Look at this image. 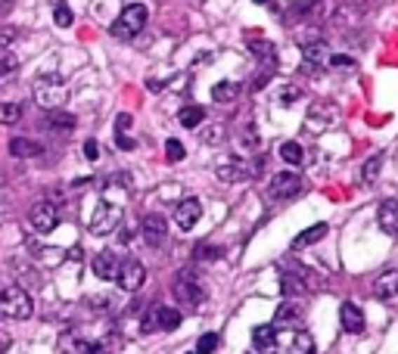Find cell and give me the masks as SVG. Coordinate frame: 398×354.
<instances>
[{
  "label": "cell",
  "instance_id": "cell-5",
  "mask_svg": "<svg viewBox=\"0 0 398 354\" xmlns=\"http://www.w3.org/2000/svg\"><path fill=\"white\" fill-rule=\"evenodd\" d=\"M302 193V175L299 171H277V175L271 177V184H267V196L271 199H293Z\"/></svg>",
  "mask_w": 398,
  "mask_h": 354
},
{
  "label": "cell",
  "instance_id": "cell-4",
  "mask_svg": "<svg viewBox=\"0 0 398 354\" xmlns=\"http://www.w3.org/2000/svg\"><path fill=\"white\" fill-rule=\"evenodd\" d=\"M34 100H38L41 106H47V109L60 106L62 100H66V81H62L56 72H47V75H41L38 81H34Z\"/></svg>",
  "mask_w": 398,
  "mask_h": 354
},
{
  "label": "cell",
  "instance_id": "cell-45",
  "mask_svg": "<svg viewBox=\"0 0 398 354\" xmlns=\"http://www.w3.org/2000/svg\"><path fill=\"white\" fill-rule=\"evenodd\" d=\"M4 348H6V339H4V336H0V351H4Z\"/></svg>",
  "mask_w": 398,
  "mask_h": 354
},
{
  "label": "cell",
  "instance_id": "cell-21",
  "mask_svg": "<svg viewBox=\"0 0 398 354\" xmlns=\"http://www.w3.org/2000/svg\"><path fill=\"white\" fill-rule=\"evenodd\" d=\"M153 311H156V329L171 332V329H178V327H180V311L165 308V305H159V308H153Z\"/></svg>",
  "mask_w": 398,
  "mask_h": 354
},
{
  "label": "cell",
  "instance_id": "cell-28",
  "mask_svg": "<svg viewBox=\"0 0 398 354\" xmlns=\"http://www.w3.org/2000/svg\"><path fill=\"white\" fill-rule=\"evenodd\" d=\"M383 153H376L373 158H367L364 162V168H361V180H364V184H371V180H376V175H380V168H383Z\"/></svg>",
  "mask_w": 398,
  "mask_h": 354
},
{
  "label": "cell",
  "instance_id": "cell-42",
  "mask_svg": "<svg viewBox=\"0 0 398 354\" xmlns=\"http://www.w3.org/2000/svg\"><path fill=\"white\" fill-rule=\"evenodd\" d=\"M140 329L143 332H156V311H150L147 317H143V323H140Z\"/></svg>",
  "mask_w": 398,
  "mask_h": 354
},
{
  "label": "cell",
  "instance_id": "cell-26",
  "mask_svg": "<svg viewBox=\"0 0 398 354\" xmlns=\"http://www.w3.org/2000/svg\"><path fill=\"white\" fill-rule=\"evenodd\" d=\"M50 131H62V134L75 131V115H69V112H53V115H50Z\"/></svg>",
  "mask_w": 398,
  "mask_h": 354
},
{
  "label": "cell",
  "instance_id": "cell-9",
  "mask_svg": "<svg viewBox=\"0 0 398 354\" xmlns=\"http://www.w3.org/2000/svg\"><path fill=\"white\" fill-rule=\"evenodd\" d=\"M215 175L224 184H243L246 177H249V162L240 156H224L218 165H215Z\"/></svg>",
  "mask_w": 398,
  "mask_h": 354
},
{
  "label": "cell",
  "instance_id": "cell-44",
  "mask_svg": "<svg viewBox=\"0 0 398 354\" xmlns=\"http://www.w3.org/2000/svg\"><path fill=\"white\" fill-rule=\"evenodd\" d=\"M137 143L131 140V137H125V134H119V149H134Z\"/></svg>",
  "mask_w": 398,
  "mask_h": 354
},
{
  "label": "cell",
  "instance_id": "cell-38",
  "mask_svg": "<svg viewBox=\"0 0 398 354\" xmlns=\"http://www.w3.org/2000/svg\"><path fill=\"white\" fill-rule=\"evenodd\" d=\"M330 66L333 69H354V60H352V56L336 53V56H330Z\"/></svg>",
  "mask_w": 398,
  "mask_h": 354
},
{
  "label": "cell",
  "instance_id": "cell-14",
  "mask_svg": "<svg viewBox=\"0 0 398 354\" xmlns=\"http://www.w3.org/2000/svg\"><path fill=\"white\" fill-rule=\"evenodd\" d=\"M202 218V205L199 199H180L178 208H175V221L180 230H193L197 227V221Z\"/></svg>",
  "mask_w": 398,
  "mask_h": 354
},
{
  "label": "cell",
  "instance_id": "cell-1",
  "mask_svg": "<svg viewBox=\"0 0 398 354\" xmlns=\"http://www.w3.org/2000/svg\"><path fill=\"white\" fill-rule=\"evenodd\" d=\"M147 6L143 4H131V6H125L121 10V16L112 22V38H119V41H131L137 38V34L143 32V25H147Z\"/></svg>",
  "mask_w": 398,
  "mask_h": 354
},
{
  "label": "cell",
  "instance_id": "cell-23",
  "mask_svg": "<svg viewBox=\"0 0 398 354\" xmlns=\"http://www.w3.org/2000/svg\"><path fill=\"white\" fill-rule=\"evenodd\" d=\"M178 121L184 128H199L202 121H206V109L202 106H197V103H190V106H184V109L178 112Z\"/></svg>",
  "mask_w": 398,
  "mask_h": 354
},
{
  "label": "cell",
  "instance_id": "cell-34",
  "mask_svg": "<svg viewBox=\"0 0 398 354\" xmlns=\"http://www.w3.org/2000/svg\"><path fill=\"white\" fill-rule=\"evenodd\" d=\"M224 137H227V131H224V125H212L202 131V140L208 143V147H218V143H224Z\"/></svg>",
  "mask_w": 398,
  "mask_h": 354
},
{
  "label": "cell",
  "instance_id": "cell-18",
  "mask_svg": "<svg viewBox=\"0 0 398 354\" xmlns=\"http://www.w3.org/2000/svg\"><path fill=\"white\" fill-rule=\"evenodd\" d=\"M339 323H343L345 332H361L364 329V311L358 305H352V301H343V308H339Z\"/></svg>",
  "mask_w": 398,
  "mask_h": 354
},
{
  "label": "cell",
  "instance_id": "cell-17",
  "mask_svg": "<svg viewBox=\"0 0 398 354\" xmlns=\"http://www.w3.org/2000/svg\"><path fill=\"white\" fill-rule=\"evenodd\" d=\"M119 258H115V252H110V249H103L100 255H93V273H97L100 280H115V273H119Z\"/></svg>",
  "mask_w": 398,
  "mask_h": 354
},
{
  "label": "cell",
  "instance_id": "cell-29",
  "mask_svg": "<svg viewBox=\"0 0 398 354\" xmlns=\"http://www.w3.org/2000/svg\"><path fill=\"white\" fill-rule=\"evenodd\" d=\"M22 118V106L19 103H0V125H16Z\"/></svg>",
  "mask_w": 398,
  "mask_h": 354
},
{
  "label": "cell",
  "instance_id": "cell-22",
  "mask_svg": "<svg viewBox=\"0 0 398 354\" xmlns=\"http://www.w3.org/2000/svg\"><path fill=\"white\" fill-rule=\"evenodd\" d=\"M38 153H41V147L34 140H28V137H13L10 140V156L13 158H32Z\"/></svg>",
  "mask_w": 398,
  "mask_h": 354
},
{
  "label": "cell",
  "instance_id": "cell-3",
  "mask_svg": "<svg viewBox=\"0 0 398 354\" xmlns=\"http://www.w3.org/2000/svg\"><path fill=\"white\" fill-rule=\"evenodd\" d=\"M171 292H175V299L187 308H199L202 301H206V289H202L199 277L193 271H180L175 277V283H171Z\"/></svg>",
  "mask_w": 398,
  "mask_h": 354
},
{
  "label": "cell",
  "instance_id": "cell-20",
  "mask_svg": "<svg viewBox=\"0 0 398 354\" xmlns=\"http://www.w3.org/2000/svg\"><path fill=\"white\" fill-rule=\"evenodd\" d=\"M252 345H256L258 351H267L277 345V327L274 323H265V327H256L252 329Z\"/></svg>",
  "mask_w": 398,
  "mask_h": 354
},
{
  "label": "cell",
  "instance_id": "cell-41",
  "mask_svg": "<svg viewBox=\"0 0 398 354\" xmlns=\"http://www.w3.org/2000/svg\"><path fill=\"white\" fill-rule=\"evenodd\" d=\"M296 97H302V93L296 90V88H286L284 93H280V100H277V103H280V106H289V103H296Z\"/></svg>",
  "mask_w": 398,
  "mask_h": 354
},
{
  "label": "cell",
  "instance_id": "cell-39",
  "mask_svg": "<svg viewBox=\"0 0 398 354\" xmlns=\"http://www.w3.org/2000/svg\"><path fill=\"white\" fill-rule=\"evenodd\" d=\"M131 125H134V118H131V115H128V112H121L119 118H115V131H119V134L131 131Z\"/></svg>",
  "mask_w": 398,
  "mask_h": 354
},
{
  "label": "cell",
  "instance_id": "cell-40",
  "mask_svg": "<svg viewBox=\"0 0 398 354\" xmlns=\"http://www.w3.org/2000/svg\"><path fill=\"white\" fill-rule=\"evenodd\" d=\"M13 41H16V28H4L0 32V50H10Z\"/></svg>",
  "mask_w": 398,
  "mask_h": 354
},
{
  "label": "cell",
  "instance_id": "cell-6",
  "mask_svg": "<svg viewBox=\"0 0 398 354\" xmlns=\"http://www.w3.org/2000/svg\"><path fill=\"white\" fill-rule=\"evenodd\" d=\"M119 221H121V208L112 205V202H100V205L93 208V215H91L88 230L93 236H106V233H112V230L119 227Z\"/></svg>",
  "mask_w": 398,
  "mask_h": 354
},
{
  "label": "cell",
  "instance_id": "cell-35",
  "mask_svg": "<svg viewBox=\"0 0 398 354\" xmlns=\"http://www.w3.org/2000/svg\"><path fill=\"white\" fill-rule=\"evenodd\" d=\"M187 156V149H184V143L180 140H175V137H171L168 143H165V158H168V162H180V158Z\"/></svg>",
  "mask_w": 398,
  "mask_h": 354
},
{
  "label": "cell",
  "instance_id": "cell-33",
  "mask_svg": "<svg viewBox=\"0 0 398 354\" xmlns=\"http://www.w3.org/2000/svg\"><path fill=\"white\" fill-rule=\"evenodd\" d=\"M16 69H19V60L13 56V50H0V78L13 75Z\"/></svg>",
  "mask_w": 398,
  "mask_h": 354
},
{
  "label": "cell",
  "instance_id": "cell-19",
  "mask_svg": "<svg viewBox=\"0 0 398 354\" xmlns=\"http://www.w3.org/2000/svg\"><path fill=\"white\" fill-rule=\"evenodd\" d=\"M327 224H314V227H308V230H302V233L299 236H296V240H293V249L296 252H299V249H308V245H314V243H321L324 240V236H327Z\"/></svg>",
  "mask_w": 398,
  "mask_h": 354
},
{
  "label": "cell",
  "instance_id": "cell-43",
  "mask_svg": "<svg viewBox=\"0 0 398 354\" xmlns=\"http://www.w3.org/2000/svg\"><path fill=\"white\" fill-rule=\"evenodd\" d=\"M97 156H100L97 140H88V143H84V158H91V162H93V158H97Z\"/></svg>",
  "mask_w": 398,
  "mask_h": 354
},
{
  "label": "cell",
  "instance_id": "cell-31",
  "mask_svg": "<svg viewBox=\"0 0 398 354\" xmlns=\"http://www.w3.org/2000/svg\"><path fill=\"white\" fill-rule=\"evenodd\" d=\"M289 348H293V354H314V339H311L308 332H296Z\"/></svg>",
  "mask_w": 398,
  "mask_h": 354
},
{
  "label": "cell",
  "instance_id": "cell-25",
  "mask_svg": "<svg viewBox=\"0 0 398 354\" xmlns=\"http://www.w3.org/2000/svg\"><path fill=\"white\" fill-rule=\"evenodd\" d=\"M280 158H284L286 165H302V158H305V149H302L296 140H286L284 147H280Z\"/></svg>",
  "mask_w": 398,
  "mask_h": 354
},
{
  "label": "cell",
  "instance_id": "cell-27",
  "mask_svg": "<svg viewBox=\"0 0 398 354\" xmlns=\"http://www.w3.org/2000/svg\"><path fill=\"white\" fill-rule=\"evenodd\" d=\"M53 22L60 25V28H69L72 22H75V16H72V10H69L66 0H53Z\"/></svg>",
  "mask_w": 398,
  "mask_h": 354
},
{
  "label": "cell",
  "instance_id": "cell-15",
  "mask_svg": "<svg viewBox=\"0 0 398 354\" xmlns=\"http://www.w3.org/2000/svg\"><path fill=\"white\" fill-rule=\"evenodd\" d=\"M373 295L380 301H389L398 295V267H392V271H383L380 277L373 280Z\"/></svg>",
  "mask_w": 398,
  "mask_h": 354
},
{
  "label": "cell",
  "instance_id": "cell-32",
  "mask_svg": "<svg viewBox=\"0 0 398 354\" xmlns=\"http://www.w3.org/2000/svg\"><path fill=\"white\" fill-rule=\"evenodd\" d=\"M302 317V311H299V305H280L277 308V314H274V323H296Z\"/></svg>",
  "mask_w": 398,
  "mask_h": 354
},
{
  "label": "cell",
  "instance_id": "cell-46",
  "mask_svg": "<svg viewBox=\"0 0 398 354\" xmlns=\"http://www.w3.org/2000/svg\"><path fill=\"white\" fill-rule=\"evenodd\" d=\"M256 4H265V6H274V4H271V0H256Z\"/></svg>",
  "mask_w": 398,
  "mask_h": 354
},
{
  "label": "cell",
  "instance_id": "cell-7",
  "mask_svg": "<svg viewBox=\"0 0 398 354\" xmlns=\"http://www.w3.org/2000/svg\"><path fill=\"white\" fill-rule=\"evenodd\" d=\"M28 224H32L38 233H53L56 224H60V208L53 202H38V205L28 212Z\"/></svg>",
  "mask_w": 398,
  "mask_h": 354
},
{
  "label": "cell",
  "instance_id": "cell-2",
  "mask_svg": "<svg viewBox=\"0 0 398 354\" xmlns=\"http://www.w3.org/2000/svg\"><path fill=\"white\" fill-rule=\"evenodd\" d=\"M32 295L25 292L22 286H6L0 289V314L13 317V320H28L32 317Z\"/></svg>",
  "mask_w": 398,
  "mask_h": 354
},
{
  "label": "cell",
  "instance_id": "cell-10",
  "mask_svg": "<svg viewBox=\"0 0 398 354\" xmlns=\"http://www.w3.org/2000/svg\"><path fill=\"white\" fill-rule=\"evenodd\" d=\"M311 289V277L305 267H289L284 271V277H280V292L286 295V299H293V295H305Z\"/></svg>",
  "mask_w": 398,
  "mask_h": 354
},
{
  "label": "cell",
  "instance_id": "cell-24",
  "mask_svg": "<svg viewBox=\"0 0 398 354\" xmlns=\"http://www.w3.org/2000/svg\"><path fill=\"white\" fill-rule=\"evenodd\" d=\"M237 93H240V84H234V81H218V84L212 88V100H215V103H234Z\"/></svg>",
  "mask_w": 398,
  "mask_h": 354
},
{
  "label": "cell",
  "instance_id": "cell-11",
  "mask_svg": "<svg viewBox=\"0 0 398 354\" xmlns=\"http://www.w3.org/2000/svg\"><path fill=\"white\" fill-rule=\"evenodd\" d=\"M339 121V109L333 103H324V100H317L314 106L308 109V128L311 131H327Z\"/></svg>",
  "mask_w": 398,
  "mask_h": 354
},
{
  "label": "cell",
  "instance_id": "cell-8",
  "mask_svg": "<svg viewBox=\"0 0 398 354\" xmlns=\"http://www.w3.org/2000/svg\"><path fill=\"white\" fill-rule=\"evenodd\" d=\"M115 280H119V286L125 289V292H137V289L143 286V280H147V267L137 261V258H125V261L119 264Z\"/></svg>",
  "mask_w": 398,
  "mask_h": 354
},
{
  "label": "cell",
  "instance_id": "cell-13",
  "mask_svg": "<svg viewBox=\"0 0 398 354\" xmlns=\"http://www.w3.org/2000/svg\"><path fill=\"white\" fill-rule=\"evenodd\" d=\"M324 62H327V44L314 41V44L302 47V72L305 75H317L324 69Z\"/></svg>",
  "mask_w": 398,
  "mask_h": 354
},
{
  "label": "cell",
  "instance_id": "cell-36",
  "mask_svg": "<svg viewBox=\"0 0 398 354\" xmlns=\"http://www.w3.org/2000/svg\"><path fill=\"white\" fill-rule=\"evenodd\" d=\"M215 348H218V336H215V332H206V336L197 342V351L193 354H212Z\"/></svg>",
  "mask_w": 398,
  "mask_h": 354
},
{
  "label": "cell",
  "instance_id": "cell-16",
  "mask_svg": "<svg viewBox=\"0 0 398 354\" xmlns=\"http://www.w3.org/2000/svg\"><path fill=\"white\" fill-rule=\"evenodd\" d=\"M376 221H380V230L389 236H398V199H386L376 212Z\"/></svg>",
  "mask_w": 398,
  "mask_h": 354
},
{
  "label": "cell",
  "instance_id": "cell-37",
  "mask_svg": "<svg viewBox=\"0 0 398 354\" xmlns=\"http://www.w3.org/2000/svg\"><path fill=\"white\" fill-rule=\"evenodd\" d=\"M224 252L221 249H215V245H199L197 252H193V258H197V261H215V258H221Z\"/></svg>",
  "mask_w": 398,
  "mask_h": 354
},
{
  "label": "cell",
  "instance_id": "cell-12",
  "mask_svg": "<svg viewBox=\"0 0 398 354\" xmlns=\"http://www.w3.org/2000/svg\"><path fill=\"white\" fill-rule=\"evenodd\" d=\"M140 233L150 249H159V245H165V240H168V224H165L162 215H147L140 224Z\"/></svg>",
  "mask_w": 398,
  "mask_h": 354
},
{
  "label": "cell",
  "instance_id": "cell-30",
  "mask_svg": "<svg viewBox=\"0 0 398 354\" xmlns=\"http://www.w3.org/2000/svg\"><path fill=\"white\" fill-rule=\"evenodd\" d=\"M314 10H317V0H293V4H289V16L293 19H305Z\"/></svg>",
  "mask_w": 398,
  "mask_h": 354
}]
</instances>
